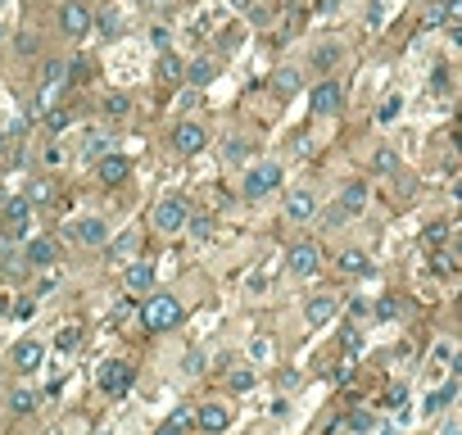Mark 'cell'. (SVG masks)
Segmentation results:
<instances>
[{"instance_id":"6da1fadb","label":"cell","mask_w":462,"mask_h":435,"mask_svg":"<svg viewBox=\"0 0 462 435\" xmlns=\"http://www.w3.org/2000/svg\"><path fill=\"white\" fill-rule=\"evenodd\" d=\"M140 322H145V331H168V326L182 322V304H177L168 290H159V295H150V299H145Z\"/></svg>"},{"instance_id":"7a4b0ae2","label":"cell","mask_w":462,"mask_h":435,"mask_svg":"<svg viewBox=\"0 0 462 435\" xmlns=\"http://www.w3.org/2000/svg\"><path fill=\"white\" fill-rule=\"evenodd\" d=\"M186 218H191V204H186L182 195H168L154 204V227L168 231V236H177V231H186Z\"/></svg>"},{"instance_id":"3957f363","label":"cell","mask_w":462,"mask_h":435,"mask_svg":"<svg viewBox=\"0 0 462 435\" xmlns=\"http://www.w3.org/2000/svg\"><path fill=\"white\" fill-rule=\"evenodd\" d=\"M59 32L73 36V41H82V36L91 32V5H86V0H64V5H59Z\"/></svg>"},{"instance_id":"277c9868","label":"cell","mask_w":462,"mask_h":435,"mask_svg":"<svg viewBox=\"0 0 462 435\" xmlns=\"http://www.w3.org/2000/svg\"><path fill=\"white\" fill-rule=\"evenodd\" d=\"M277 186H281V163H258V168L245 173L240 191H245V200H263L268 191H277Z\"/></svg>"},{"instance_id":"5b68a950","label":"cell","mask_w":462,"mask_h":435,"mask_svg":"<svg viewBox=\"0 0 462 435\" xmlns=\"http://www.w3.org/2000/svg\"><path fill=\"white\" fill-rule=\"evenodd\" d=\"M96 385L105 394H127V385H132V363H123V359H109V363H100V372H96Z\"/></svg>"},{"instance_id":"8992f818","label":"cell","mask_w":462,"mask_h":435,"mask_svg":"<svg viewBox=\"0 0 462 435\" xmlns=\"http://www.w3.org/2000/svg\"><path fill=\"white\" fill-rule=\"evenodd\" d=\"M204 145H209V131L200 127V123H177V127H172V150L182 154V159L200 154Z\"/></svg>"},{"instance_id":"52a82bcc","label":"cell","mask_w":462,"mask_h":435,"mask_svg":"<svg viewBox=\"0 0 462 435\" xmlns=\"http://www.w3.org/2000/svg\"><path fill=\"white\" fill-rule=\"evenodd\" d=\"M96 177L105 186H123L132 177V159H127V154H100V159H96Z\"/></svg>"},{"instance_id":"ba28073f","label":"cell","mask_w":462,"mask_h":435,"mask_svg":"<svg viewBox=\"0 0 462 435\" xmlns=\"http://www.w3.org/2000/svg\"><path fill=\"white\" fill-rule=\"evenodd\" d=\"M291 272L295 277H313V272L322 268V250H317V245H313V240H300V245H291Z\"/></svg>"},{"instance_id":"9c48e42d","label":"cell","mask_w":462,"mask_h":435,"mask_svg":"<svg viewBox=\"0 0 462 435\" xmlns=\"http://www.w3.org/2000/svg\"><path fill=\"white\" fill-rule=\"evenodd\" d=\"M313 109H317V114H326V118H331V114H340V105H344V91H340V82H331V77H322V82H317V87H313Z\"/></svg>"},{"instance_id":"30bf717a","label":"cell","mask_w":462,"mask_h":435,"mask_svg":"<svg viewBox=\"0 0 462 435\" xmlns=\"http://www.w3.org/2000/svg\"><path fill=\"white\" fill-rule=\"evenodd\" d=\"M0 218H5V231H10V236H23V231H28V218H32V204L23 195H14V200L0 204Z\"/></svg>"},{"instance_id":"8fae6325","label":"cell","mask_w":462,"mask_h":435,"mask_svg":"<svg viewBox=\"0 0 462 435\" xmlns=\"http://www.w3.org/2000/svg\"><path fill=\"white\" fill-rule=\"evenodd\" d=\"M41 359H45L41 340H19V345H14V354H10V363L19 372H36V368H41Z\"/></svg>"},{"instance_id":"7c38bea8","label":"cell","mask_w":462,"mask_h":435,"mask_svg":"<svg viewBox=\"0 0 462 435\" xmlns=\"http://www.w3.org/2000/svg\"><path fill=\"white\" fill-rule=\"evenodd\" d=\"M195 422H200V431H209V435H222L227 426H231V413H227L222 403H204V408L195 413Z\"/></svg>"},{"instance_id":"4fadbf2b","label":"cell","mask_w":462,"mask_h":435,"mask_svg":"<svg viewBox=\"0 0 462 435\" xmlns=\"http://www.w3.org/2000/svg\"><path fill=\"white\" fill-rule=\"evenodd\" d=\"M28 263H32V268H50V263H59V245H54L50 236L28 240Z\"/></svg>"},{"instance_id":"5bb4252c","label":"cell","mask_w":462,"mask_h":435,"mask_svg":"<svg viewBox=\"0 0 462 435\" xmlns=\"http://www.w3.org/2000/svg\"><path fill=\"white\" fill-rule=\"evenodd\" d=\"M313 213H317V200H313L308 191H291V195H286V218H291V222H308Z\"/></svg>"},{"instance_id":"9a60e30c","label":"cell","mask_w":462,"mask_h":435,"mask_svg":"<svg viewBox=\"0 0 462 435\" xmlns=\"http://www.w3.org/2000/svg\"><path fill=\"white\" fill-rule=\"evenodd\" d=\"M213 77H218V64H213V59H191V64H186V73H182V82H191L195 91H204Z\"/></svg>"},{"instance_id":"2e32d148","label":"cell","mask_w":462,"mask_h":435,"mask_svg":"<svg viewBox=\"0 0 462 435\" xmlns=\"http://www.w3.org/2000/svg\"><path fill=\"white\" fill-rule=\"evenodd\" d=\"M363 204H367V182H358V177H354V182H344V191H340V204H335V209H340V213L349 218V213H358Z\"/></svg>"},{"instance_id":"e0dca14e","label":"cell","mask_w":462,"mask_h":435,"mask_svg":"<svg viewBox=\"0 0 462 435\" xmlns=\"http://www.w3.org/2000/svg\"><path fill=\"white\" fill-rule=\"evenodd\" d=\"M182 73H186V59H177V54L163 50V54H159V68H154V77H159L163 87H182Z\"/></svg>"},{"instance_id":"ac0fdd59","label":"cell","mask_w":462,"mask_h":435,"mask_svg":"<svg viewBox=\"0 0 462 435\" xmlns=\"http://www.w3.org/2000/svg\"><path fill=\"white\" fill-rule=\"evenodd\" d=\"M154 286V268L150 263H136V268H127V277H123V290L127 295H140V290H150Z\"/></svg>"},{"instance_id":"d6986e66","label":"cell","mask_w":462,"mask_h":435,"mask_svg":"<svg viewBox=\"0 0 462 435\" xmlns=\"http://www.w3.org/2000/svg\"><path fill=\"white\" fill-rule=\"evenodd\" d=\"M77 240H82V245H105L109 240L105 218H82V222H77Z\"/></svg>"},{"instance_id":"ffe728a7","label":"cell","mask_w":462,"mask_h":435,"mask_svg":"<svg viewBox=\"0 0 462 435\" xmlns=\"http://www.w3.org/2000/svg\"><path fill=\"white\" fill-rule=\"evenodd\" d=\"M331 313H335V299H331V295H317V299H308V304H304V317H308L313 326L331 322Z\"/></svg>"},{"instance_id":"44dd1931","label":"cell","mask_w":462,"mask_h":435,"mask_svg":"<svg viewBox=\"0 0 462 435\" xmlns=\"http://www.w3.org/2000/svg\"><path fill=\"white\" fill-rule=\"evenodd\" d=\"M23 200H28V204H50V200H54V177H32Z\"/></svg>"},{"instance_id":"7402d4cb","label":"cell","mask_w":462,"mask_h":435,"mask_svg":"<svg viewBox=\"0 0 462 435\" xmlns=\"http://www.w3.org/2000/svg\"><path fill=\"white\" fill-rule=\"evenodd\" d=\"M64 77H73L77 87H86V82H96V59H91V54H77L73 64H68V73Z\"/></svg>"},{"instance_id":"603a6c76","label":"cell","mask_w":462,"mask_h":435,"mask_svg":"<svg viewBox=\"0 0 462 435\" xmlns=\"http://www.w3.org/2000/svg\"><path fill=\"white\" fill-rule=\"evenodd\" d=\"M68 127H73V109H64V105L45 109V131H50V136H59V131H68Z\"/></svg>"},{"instance_id":"cb8c5ba5","label":"cell","mask_w":462,"mask_h":435,"mask_svg":"<svg viewBox=\"0 0 462 435\" xmlns=\"http://www.w3.org/2000/svg\"><path fill=\"white\" fill-rule=\"evenodd\" d=\"M272 91H277V96H295V91H300V73H295V68H281V73L272 77Z\"/></svg>"},{"instance_id":"d4e9b609","label":"cell","mask_w":462,"mask_h":435,"mask_svg":"<svg viewBox=\"0 0 462 435\" xmlns=\"http://www.w3.org/2000/svg\"><path fill=\"white\" fill-rule=\"evenodd\" d=\"M100 109H105L109 118H123V114L132 109V100H127V91H109V96H105V105H100Z\"/></svg>"},{"instance_id":"484cf974","label":"cell","mask_w":462,"mask_h":435,"mask_svg":"<svg viewBox=\"0 0 462 435\" xmlns=\"http://www.w3.org/2000/svg\"><path fill=\"white\" fill-rule=\"evenodd\" d=\"M372 168H377V173H395V168H399V154L390 150V145H377V150H372Z\"/></svg>"},{"instance_id":"4316f807","label":"cell","mask_w":462,"mask_h":435,"mask_svg":"<svg viewBox=\"0 0 462 435\" xmlns=\"http://www.w3.org/2000/svg\"><path fill=\"white\" fill-rule=\"evenodd\" d=\"M77 345H82V326H64V331L54 336V349H59V354H73Z\"/></svg>"},{"instance_id":"83f0119b","label":"cell","mask_w":462,"mask_h":435,"mask_svg":"<svg viewBox=\"0 0 462 435\" xmlns=\"http://www.w3.org/2000/svg\"><path fill=\"white\" fill-rule=\"evenodd\" d=\"M335 268L340 272H367V254L363 250H344L340 259H335Z\"/></svg>"},{"instance_id":"f1b7e54d","label":"cell","mask_w":462,"mask_h":435,"mask_svg":"<svg viewBox=\"0 0 462 435\" xmlns=\"http://www.w3.org/2000/svg\"><path fill=\"white\" fill-rule=\"evenodd\" d=\"M335 59H340V45H322V50H313V68H317V73L335 68Z\"/></svg>"},{"instance_id":"f546056e","label":"cell","mask_w":462,"mask_h":435,"mask_svg":"<svg viewBox=\"0 0 462 435\" xmlns=\"http://www.w3.org/2000/svg\"><path fill=\"white\" fill-rule=\"evenodd\" d=\"M186 227H191L200 240H209V231H213V213H191L186 218Z\"/></svg>"},{"instance_id":"4dcf8cb0","label":"cell","mask_w":462,"mask_h":435,"mask_svg":"<svg viewBox=\"0 0 462 435\" xmlns=\"http://www.w3.org/2000/svg\"><path fill=\"white\" fill-rule=\"evenodd\" d=\"M64 73H68V68L59 64V59H45V64H41V87H54V82H64Z\"/></svg>"},{"instance_id":"1f68e13d","label":"cell","mask_w":462,"mask_h":435,"mask_svg":"<svg viewBox=\"0 0 462 435\" xmlns=\"http://www.w3.org/2000/svg\"><path fill=\"white\" fill-rule=\"evenodd\" d=\"M10 408H14V413H32V408H36V394H32V390H23V385H19V390L10 394Z\"/></svg>"},{"instance_id":"d6a6232c","label":"cell","mask_w":462,"mask_h":435,"mask_svg":"<svg viewBox=\"0 0 462 435\" xmlns=\"http://www.w3.org/2000/svg\"><path fill=\"white\" fill-rule=\"evenodd\" d=\"M14 50H19V54H36V50H41V36H36V32H28V28H23V32L14 36Z\"/></svg>"},{"instance_id":"836d02e7","label":"cell","mask_w":462,"mask_h":435,"mask_svg":"<svg viewBox=\"0 0 462 435\" xmlns=\"http://www.w3.org/2000/svg\"><path fill=\"white\" fill-rule=\"evenodd\" d=\"M91 28H100L105 36H114V32H118V14H114V10H105V14H91Z\"/></svg>"},{"instance_id":"e575fe53","label":"cell","mask_w":462,"mask_h":435,"mask_svg":"<svg viewBox=\"0 0 462 435\" xmlns=\"http://www.w3.org/2000/svg\"><path fill=\"white\" fill-rule=\"evenodd\" d=\"M227 385H231V390H249V385H254V372L249 368H231L227 372Z\"/></svg>"},{"instance_id":"d590c367","label":"cell","mask_w":462,"mask_h":435,"mask_svg":"<svg viewBox=\"0 0 462 435\" xmlns=\"http://www.w3.org/2000/svg\"><path fill=\"white\" fill-rule=\"evenodd\" d=\"M377 313H381V317H399V313H403V299H395V295H386V299H381V304H377Z\"/></svg>"},{"instance_id":"8d00e7d4","label":"cell","mask_w":462,"mask_h":435,"mask_svg":"<svg viewBox=\"0 0 462 435\" xmlns=\"http://www.w3.org/2000/svg\"><path fill=\"white\" fill-rule=\"evenodd\" d=\"M249 154V141H240V136H231V141H227V159L236 163V159H245Z\"/></svg>"},{"instance_id":"74e56055","label":"cell","mask_w":462,"mask_h":435,"mask_svg":"<svg viewBox=\"0 0 462 435\" xmlns=\"http://www.w3.org/2000/svg\"><path fill=\"white\" fill-rule=\"evenodd\" d=\"M444 236H449V222H430V227H426V240H430V245H440Z\"/></svg>"},{"instance_id":"f35d334b","label":"cell","mask_w":462,"mask_h":435,"mask_svg":"<svg viewBox=\"0 0 462 435\" xmlns=\"http://www.w3.org/2000/svg\"><path fill=\"white\" fill-rule=\"evenodd\" d=\"M399 105H403V100H399V96H390L386 105H381V114H377V118H381V123H390V118L399 114Z\"/></svg>"},{"instance_id":"ab89813d","label":"cell","mask_w":462,"mask_h":435,"mask_svg":"<svg viewBox=\"0 0 462 435\" xmlns=\"http://www.w3.org/2000/svg\"><path fill=\"white\" fill-rule=\"evenodd\" d=\"M440 10H444V23H453L462 14V0H440Z\"/></svg>"},{"instance_id":"60d3db41","label":"cell","mask_w":462,"mask_h":435,"mask_svg":"<svg viewBox=\"0 0 462 435\" xmlns=\"http://www.w3.org/2000/svg\"><path fill=\"white\" fill-rule=\"evenodd\" d=\"M14 313H19V317H32L36 313V299H28V295H23L19 304H14Z\"/></svg>"},{"instance_id":"b9f144b4","label":"cell","mask_w":462,"mask_h":435,"mask_svg":"<svg viewBox=\"0 0 462 435\" xmlns=\"http://www.w3.org/2000/svg\"><path fill=\"white\" fill-rule=\"evenodd\" d=\"M340 345H344V349H358V345H363V336H358V331H349V326H344V331H340Z\"/></svg>"},{"instance_id":"7bdbcfd3","label":"cell","mask_w":462,"mask_h":435,"mask_svg":"<svg viewBox=\"0 0 462 435\" xmlns=\"http://www.w3.org/2000/svg\"><path fill=\"white\" fill-rule=\"evenodd\" d=\"M349 426H354V431H367V426H372V413H349Z\"/></svg>"},{"instance_id":"ee69618b","label":"cell","mask_w":462,"mask_h":435,"mask_svg":"<svg viewBox=\"0 0 462 435\" xmlns=\"http://www.w3.org/2000/svg\"><path fill=\"white\" fill-rule=\"evenodd\" d=\"M435 272H453V259H449V250H435Z\"/></svg>"},{"instance_id":"f6af8a7d","label":"cell","mask_w":462,"mask_h":435,"mask_svg":"<svg viewBox=\"0 0 462 435\" xmlns=\"http://www.w3.org/2000/svg\"><path fill=\"white\" fill-rule=\"evenodd\" d=\"M236 45H240V32H236V28H227V32H222V50H236Z\"/></svg>"},{"instance_id":"bcb514c9","label":"cell","mask_w":462,"mask_h":435,"mask_svg":"<svg viewBox=\"0 0 462 435\" xmlns=\"http://www.w3.org/2000/svg\"><path fill=\"white\" fill-rule=\"evenodd\" d=\"M45 163H50V168H59V163H64V154H59V145H50V150H45Z\"/></svg>"},{"instance_id":"7dc6e473","label":"cell","mask_w":462,"mask_h":435,"mask_svg":"<svg viewBox=\"0 0 462 435\" xmlns=\"http://www.w3.org/2000/svg\"><path fill=\"white\" fill-rule=\"evenodd\" d=\"M150 36H154V45H159V50H168V28H154Z\"/></svg>"},{"instance_id":"c3c4849f","label":"cell","mask_w":462,"mask_h":435,"mask_svg":"<svg viewBox=\"0 0 462 435\" xmlns=\"http://www.w3.org/2000/svg\"><path fill=\"white\" fill-rule=\"evenodd\" d=\"M386 403H390V408H399V403H403V385H395V390L386 394Z\"/></svg>"},{"instance_id":"681fc988","label":"cell","mask_w":462,"mask_h":435,"mask_svg":"<svg viewBox=\"0 0 462 435\" xmlns=\"http://www.w3.org/2000/svg\"><path fill=\"white\" fill-rule=\"evenodd\" d=\"M159 435H182V426H177V422H168V426H159Z\"/></svg>"},{"instance_id":"f907efd6","label":"cell","mask_w":462,"mask_h":435,"mask_svg":"<svg viewBox=\"0 0 462 435\" xmlns=\"http://www.w3.org/2000/svg\"><path fill=\"white\" fill-rule=\"evenodd\" d=\"M0 313H5V295H0Z\"/></svg>"},{"instance_id":"816d5d0a","label":"cell","mask_w":462,"mask_h":435,"mask_svg":"<svg viewBox=\"0 0 462 435\" xmlns=\"http://www.w3.org/2000/svg\"><path fill=\"white\" fill-rule=\"evenodd\" d=\"M0 204H5V191H0Z\"/></svg>"},{"instance_id":"f5cc1de1","label":"cell","mask_w":462,"mask_h":435,"mask_svg":"<svg viewBox=\"0 0 462 435\" xmlns=\"http://www.w3.org/2000/svg\"><path fill=\"white\" fill-rule=\"evenodd\" d=\"M0 141H5V131H0Z\"/></svg>"}]
</instances>
